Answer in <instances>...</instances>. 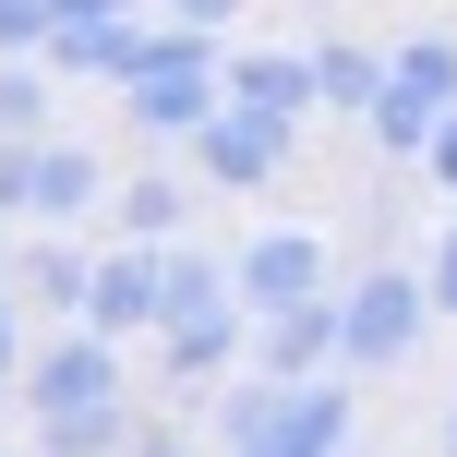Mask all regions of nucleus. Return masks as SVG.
<instances>
[{
	"mask_svg": "<svg viewBox=\"0 0 457 457\" xmlns=\"http://www.w3.org/2000/svg\"><path fill=\"white\" fill-rule=\"evenodd\" d=\"M421 289H434V313L457 325V217L434 228V241H421Z\"/></svg>",
	"mask_w": 457,
	"mask_h": 457,
	"instance_id": "nucleus-21",
	"label": "nucleus"
},
{
	"mask_svg": "<svg viewBox=\"0 0 457 457\" xmlns=\"http://www.w3.org/2000/svg\"><path fill=\"white\" fill-rule=\"evenodd\" d=\"M0 217H37V133H0Z\"/></svg>",
	"mask_w": 457,
	"mask_h": 457,
	"instance_id": "nucleus-20",
	"label": "nucleus"
},
{
	"mask_svg": "<svg viewBox=\"0 0 457 457\" xmlns=\"http://www.w3.org/2000/svg\"><path fill=\"white\" fill-rule=\"evenodd\" d=\"M445 457H457V410H445Z\"/></svg>",
	"mask_w": 457,
	"mask_h": 457,
	"instance_id": "nucleus-27",
	"label": "nucleus"
},
{
	"mask_svg": "<svg viewBox=\"0 0 457 457\" xmlns=\"http://www.w3.org/2000/svg\"><path fill=\"white\" fill-rule=\"evenodd\" d=\"M48 120H61V72L48 61H0V133H48Z\"/></svg>",
	"mask_w": 457,
	"mask_h": 457,
	"instance_id": "nucleus-18",
	"label": "nucleus"
},
{
	"mask_svg": "<svg viewBox=\"0 0 457 457\" xmlns=\"http://www.w3.org/2000/svg\"><path fill=\"white\" fill-rule=\"evenodd\" d=\"M241 361H253V313H241V301L205 313V325H169V337H157V373H169L181 397H217Z\"/></svg>",
	"mask_w": 457,
	"mask_h": 457,
	"instance_id": "nucleus-9",
	"label": "nucleus"
},
{
	"mask_svg": "<svg viewBox=\"0 0 457 457\" xmlns=\"http://www.w3.org/2000/svg\"><path fill=\"white\" fill-rule=\"evenodd\" d=\"M24 373V325H12V289H0V386Z\"/></svg>",
	"mask_w": 457,
	"mask_h": 457,
	"instance_id": "nucleus-25",
	"label": "nucleus"
},
{
	"mask_svg": "<svg viewBox=\"0 0 457 457\" xmlns=\"http://www.w3.org/2000/svg\"><path fill=\"white\" fill-rule=\"evenodd\" d=\"M133 48H145V12H72V24H48V72H61V85H120Z\"/></svg>",
	"mask_w": 457,
	"mask_h": 457,
	"instance_id": "nucleus-11",
	"label": "nucleus"
},
{
	"mask_svg": "<svg viewBox=\"0 0 457 457\" xmlns=\"http://www.w3.org/2000/svg\"><path fill=\"white\" fill-rule=\"evenodd\" d=\"M120 457H205V445H193L181 421H133V445H120Z\"/></svg>",
	"mask_w": 457,
	"mask_h": 457,
	"instance_id": "nucleus-24",
	"label": "nucleus"
},
{
	"mask_svg": "<svg viewBox=\"0 0 457 457\" xmlns=\"http://www.w3.org/2000/svg\"><path fill=\"white\" fill-rule=\"evenodd\" d=\"M48 12H61V24H72V12H145V0H48Z\"/></svg>",
	"mask_w": 457,
	"mask_h": 457,
	"instance_id": "nucleus-26",
	"label": "nucleus"
},
{
	"mask_svg": "<svg viewBox=\"0 0 457 457\" xmlns=\"http://www.w3.org/2000/svg\"><path fill=\"white\" fill-rule=\"evenodd\" d=\"M434 120H457V37H410V48H386V96H373L361 133L386 145V157H410V169H421Z\"/></svg>",
	"mask_w": 457,
	"mask_h": 457,
	"instance_id": "nucleus-6",
	"label": "nucleus"
},
{
	"mask_svg": "<svg viewBox=\"0 0 457 457\" xmlns=\"http://www.w3.org/2000/svg\"><path fill=\"white\" fill-rule=\"evenodd\" d=\"M313 85H325V109H337V120H373V96H386V48L325 37V48H313Z\"/></svg>",
	"mask_w": 457,
	"mask_h": 457,
	"instance_id": "nucleus-16",
	"label": "nucleus"
},
{
	"mask_svg": "<svg viewBox=\"0 0 457 457\" xmlns=\"http://www.w3.org/2000/svg\"><path fill=\"white\" fill-rule=\"evenodd\" d=\"M0 228H12V217H0ZM0 265H12V241H0Z\"/></svg>",
	"mask_w": 457,
	"mask_h": 457,
	"instance_id": "nucleus-28",
	"label": "nucleus"
},
{
	"mask_svg": "<svg viewBox=\"0 0 457 457\" xmlns=\"http://www.w3.org/2000/svg\"><path fill=\"white\" fill-rule=\"evenodd\" d=\"M157 24H205V37H228V24H241V0H157Z\"/></svg>",
	"mask_w": 457,
	"mask_h": 457,
	"instance_id": "nucleus-23",
	"label": "nucleus"
},
{
	"mask_svg": "<svg viewBox=\"0 0 457 457\" xmlns=\"http://www.w3.org/2000/svg\"><path fill=\"white\" fill-rule=\"evenodd\" d=\"M421 193L457 205V120H434V145H421Z\"/></svg>",
	"mask_w": 457,
	"mask_h": 457,
	"instance_id": "nucleus-22",
	"label": "nucleus"
},
{
	"mask_svg": "<svg viewBox=\"0 0 457 457\" xmlns=\"http://www.w3.org/2000/svg\"><path fill=\"white\" fill-rule=\"evenodd\" d=\"M228 96H241V109H265V120H313V109H325L313 48H241V61H228Z\"/></svg>",
	"mask_w": 457,
	"mask_h": 457,
	"instance_id": "nucleus-13",
	"label": "nucleus"
},
{
	"mask_svg": "<svg viewBox=\"0 0 457 457\" xmlns=\"http://www.w3.org/2000/svg\"><path fill=\"white\" fill-rule=\"evenodd\" d=\"M109 193H120V169L96 157V145L37 133V217H48V228H85V217H109Z\"/></svg>",
	"mask_w": 457,
	"mask_h": 457,
	"instance_id": "nucleus-10",
	"label": "nucleus"
},
{
	"mask_svg": "<svg viewBox=\"0 0 457 457\" xmlns=\"http://www.w3.org/2000/svg\"><path fill=\"white\" fill-rule=\"evenodd\" d=\"M434 325L445 313H434V289H421V253H386V265L337 277V361L349 373H410Z\"/></svg>",
	"mask_w": 457,
	"mask_h": 457,
	"instance_id": "nucleus-4",
	"label": "nucleus"
},
{
	"mask_svg": "<svg viewBox=\"0 0 457 457\" xmlns=\"http://www.w3.org/2000/svg\"><path fill=\"white\" fill-rule=\"evenodd\" d=\"M228 301H241V289H228V253H205L193 228H181V241H157V337H169V325L228 313Z\"/></svg>",
	"mask_w": 457,
	"mask_h": 457,
	"instance_id": "nucleus-12",
	"label": "nucleus"
},
{
	"mask_svg": "<svg viewBox=\"0 0 457 457\" xmlns=\"http://www.w3.org/2000/svg\"><path fill=\"white\" fill-rule=\"evenodd\" d=\"M361 445V410H349L337 373H301V386H277V373H228L217 386V457H349Z\"/></svg>",
	"mask_w": 457,
	"mask_h": 457,
	"instance_id": "nucleus-2",
	"label": "nucleus"
},
{
	"mask_svg": "<svg viewBox=\"0 0 457 457\" xmlns=\"http://www.w3.org/2000/svg\"><path fill=\"white\" fill-rule=\"evenodd\" d=\"M228 109V61L205 24H145L133 72H120V120H133L145 145H193L205 120Z\"/></svg>",
	"mask_w": 457,
	"mask_h": 457,
	"instance_id": "nucleus-3",
	"label": "nucleus"
},
{
	"mask_svg": "<svg viewBox=\"0 0 457 457\" xmlns=\"http://www.w3.org/2000/svg\"><path fill=\"white\" fill-rule=\"evenodd\" d=\"M337 361V301H301V313H265L253 325V373H277V386H301V373Z\"/></svg>",
	"mask_w": 457,
	"mask_h": 457,
	"instance_id": "nucleus-14",
	"label": "nucleus"
},
{
	"mask_svg": "<svg viewBox=\"0 0 457 457\" xmlns=\"http://www.w3.org/2000/svg\"><path fill=\"white\" fill-rule=\"evenodd\" d=\"M48 0H0V61H48Z\"/></svg>",
	"mask_w": 457,
	"mask_h": 457,
	"instance_id": "nucleus-19",
	"label": "nucleus"
},
{
	"mask_svg": "<svg viewBox=\"0 0 457 457\" xmlns=\"http://www.w3.org/2000/svg\"><path fill=\"white\" fill-rule=\"evenodd\" d=\"M12 397L37 410V457H120L145 421L120 386V337H96V325H48V349L12 373Z\"/></svg>",
	"mask_w": 457,
	"mask_h": 457,
	"instance_id": "nucleus-1",
	"label": "nucleus"
},
{
	"mask_svg": "<svg viewBox=\"0 0 457 457\" xmlns=\"http://www.w3.org/2000/svg\"><path fill=\"white\" fill-rule=\"evenodd\" d=\"M109 217H120V241H181V228H193V193L169 181V169H133V181L109 193Z\"/></svg>",
	"mask_w": 457,
	"mask_h": 457,
	"instance_id": "nucleus-17",
	"label": "nucleus"
},
{
	"mask_svg": "<svg viewBox=\"0 0 457 457\" xmlns=\"http://www.w3.org/2000/svg\"><path fill=\"white\" fill-rule=\"evenodd\" d=\"M228 289H241V313H301V301H337V241H325L313 217H277L253 228L241 253H228Z\"/></svg>",
	"mask_w": 457,
	"mask_h": 457,
	"instance_id": "nucleus-5",
	"label": "nucleus"
},
{
	"mask_svg": "<svg viewBox=\"0 0 457 457\" xmlns=\"http://www.w3.org/2000/svg\"><path fill=\"white\" fill-rule=\"evenodd\" d=\"M193 169H205L217 193H265V181H289V157H301V120H265V109H241V96H228V109L205 120V133L181 145Z\"/></svg>",
	"mask_w": 457,
	"mask_h": 457,
	"instance_id": "nucleus-7",
	"label": "nucleus"
},
{
	"mask_svg": "<svg viewBox=\"0 0 457 457\" xmlns=\"http://www.w3.org/2000/svg\"><path fill=\"white\" fill-rule=\"evenodd\" d=\"M12 265H24V289H37V313H48V325H85V289H96V253L72 241V228H48V241H37V253H12Z\"/></svg>",
	"mask_w": 457,
	"mask_h": 457,
	"instance_id": "nucleus-15",
	"label": "nucleus"
},
{
	"mask_svg": "<svg viewBox=\"0 0 457 457\" xmlns=\"http://www.w3.org/2000/svg\"><path fill=\"white\" fill-rule=\"evenodd\" d=\"M85 325H96V337H120V349H145V337H157V241H120V253H96Z\"/></svg>",
	"mask_w": 457,
	"mask_h": 457,
	"instance_id": "nucleus-8",
	"label": "nucleus"
}]
</instances>
